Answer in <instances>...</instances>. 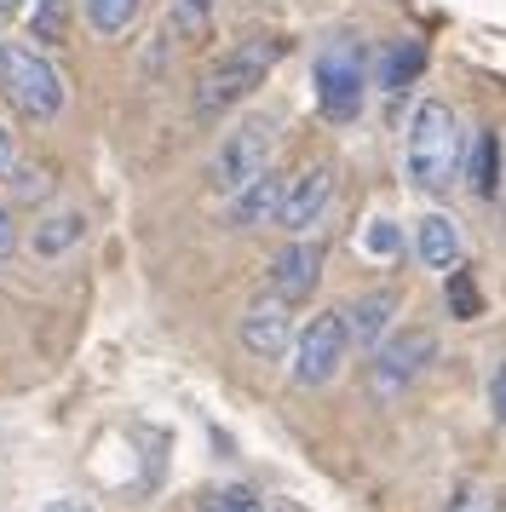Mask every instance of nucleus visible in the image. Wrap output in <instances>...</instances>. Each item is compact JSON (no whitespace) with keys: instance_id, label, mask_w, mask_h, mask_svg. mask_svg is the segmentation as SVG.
<instances>
[{"instance_id":"f257e3e1","label":"nucleus","mask_w":506,"mask_h":512,"mask_svg":"<svg viewBox=\"0 0 506 512\" xmlns=\"http://www.w3.org/2000/svg\"><path fill=\"white\" fill-rule=\"evenodd\" d=\"M460 156H466V133H460V116L443 104V98H420L409 116V150H403V162H409V179L420 190H443L460 179Z\"/></svg>"},{"instance_id":"f03ea898","label":"nucleus","mask_w":506,"mask_h":512,"mask_svg":"<svg viewBox=\"0 0 506 512\" xmlns=\"http://www.w3.org/2000/svg\"><path fill=\"white\" fill-rule=\"evenodd\" d=\"M276 58H282V35H248V41L225 47L207 64L202 81H196V116H219L230 104H242L253 87H265Z\"/></svg>"},{"instance_id":"7ed1b4c3","label":"nucleus","mask_w":506,"mask_h":512,"mask_svg":"<svg viewBox=\"0 0 506 512\" xmlns=\"http://www.w3.org/2000/svg\"><path fill=\"white\" fill-rule=\"evenodd\" d=\"M0 93L12 98L29 121L64 116V75L52 70L29 41H0Z\"/></svg>"},{"instance_id":"20e7f679","label":"nucleus","mask_w":506,"mask_h":512,"mask_svg":"<svg viewBox=\"0 0 506 512\" xmlns=\"http://www.w3.org/2000/svg\"><path fill=\"white\" fill-rule=\"evenodd\" d=\"M317 104L328 121H357L363 116V93H368V52L363 41H351V35H340V41H328V47L317 52Z\"/></svg>"},{"instance_id":"39448f33","label":"nucleus","mask_w":506,"mask_h":512,"mask_svg":"<svg viewBox=\"0 0 506 512\" xmlns=\"http://www.w3.org/2000/svg\"><path fill=\"white\" fill-rule=\"evenodd\" d=\"M345 357H351L345 311H322V317H311V323L299 328V340H294V386H305V392L328 386V380L345 369Z\"/></svg>"},{"instance_id":"423d86ee","label":"nucleus","mask_w":506,"mask_h":512,"mask_svg":"<svg viewBox=\"0 0 506 512\" xmlns=\"http://www.w3.org/2000/svg\"><path fill=\"white\" fill-rule=\"evenodd\" d=\"M276 156V121L271 116H248L236 133H225L219 144V156H213V190L230 196V190H242L248 179H259Z\"/></svg>"},{"instance_id":"0eeeda50","label":"nucleus","mask_w":506,"mask_h":512,"mask_svg":"<svg viewBox=\"0 0 506 512\" xmlns=\"http://www.w3.org/2000/svg\"><path fill=\"white\" fill-rule=\"evenodd\" d=\"M437 357V340L426 328H403V334H386L380 346H374V374H368V386L374 397H397L409 380L426 374V363Z\"/></svg>"},{"instance_id":"6e6552de","label":"nucleus","mask_w":506,"mask_h":512,"mask_svg":"<svg viewBox=\"0 0 506 512\" xmlns=\"http://www.w3.org/2000/svg\"><path fill=\"white\" fill-rule=\"evenodd\" d=\"M322 282V242H288L282 254H271L265 265V294L282 305H299L311 300Z\"/></svg>"},{"instance_id":"1a4fd4ad","label":"nucleus","mask_w":506,"mask_h":512,"mask_svg":"<svg viewBox=\"0 0 506 512\" xmlns=\"http://www.w3.org/2000/svg\"><path fill=\"white\" fill-rule=\"evenodd\" d=\"M334 202V167L317 162V167H305V173H294L288 185H282V202H276V225L282 231H311L322 219V208Z\"/></svg>"},{"instance_id":"9d476101","label":"nucleus","mask_w":506,"mask_h":512,"mask_svg":"<svg viewBox=\"0 0 506 512\" xmlns=\"http://www.w3.org/2000/svg\"><path fill=\"white\" fill-rule=\"evenodd\" d=\"M242 346H248L253 357H265V363L288 357V351H294V317H288V305L265 294V300L242 317Z\"/></svg>"},{"instance_id":"9b49d317","label":"nucleus","mask_w":506,"mask_h":512,"mask_svg":"<svg viewBox=\"0 0 506 512\" xmlns=\"http://www.w3.org/2000/svg\"><path fill=\"white\" fill-rule=\"evenodd\" d=\"M282 173H259V179H248L242 190H230V208H225V219H230V231H259V225H276V202H282Z\"/></svg>"},{"instance_id":"f8f14e48","label":"nucleus","mask_w":506,"mask_h":512,"mask_svg":"<svg viewBox=\"0 0 506 512\" xmlns=\"http://www.w3.org/2000/svg\"><path fill=\"white\" fill-rule=\"evenodd\" d=\"M414 254L426 271H455L460 254H466V242H460V225L449 213H426L420 225H414Z\"/></svg>"},{"instance_id":"ddd939ff","label":"nucleus","mask_w":506,"mask_h":512,"mask_svg":"<svg viewBox=\"0 0 506 512\" xmlns=\"http://www.w3.org/2000/svg\"><path fill=\"white\" fill-rule=\"evenodd\" d=\"M81 236H87V213H81V208L41 213V219H35V231H29V254L41 259V265H52V259H64Z\"/></svg>"},{"instance_id":"4468645a","label":"nucleus","mask_w":506,"mask_h":512,"mask_svg":"<svg viewBox=\"0 0 506 512\" xmlns=\"http://www.w3.org/2000/svg\"><path fill=\"white\" fill-rule=\"evenodd\" d=\"M391 317H397V294H391V288L363 294L357 305H345V334H351V346L374 351L391 334Z\"/></svg>"},{"instance_id":"2eb2a0df","label":"nucleus","mask_w":506,"mask_h":512,"mask_svg":"<svg viewBox=\"0 0 506 512\" xmlns=\"http://www.w3.org/2000/svg\"><path fill=\"white\" fill-rule=\"evenodd\" d=\"M0 185H12V196H29V202H41L46 185H52L35 162H23V150L12 144V133H6V127H0Z\"/></svg>"},{"instance_id":"dca6fc26","label":"nucleus","mask_w":506,"mask_h":512,"mask_svg":"<svg viewBox=\"0 0 506 512\" xmlns=\"http://www.w3.org/2000/svg\"><path fill=\"white\" fill-rule=\"evenodd\" d=\"M460 167H466V179H472L478 196H495L501 190V133H478L472 156H460Z\"/></svg>"},{"instance_id":"f3484780","label":"nucleus","mask_w":506,"mask_h":512,"mask_svg":"<svg viewBox=\"0 0 506 512\" xmlns=\"http://www.w3.org/2000/svg\"><path fill=\"white\" fill-rule=\"evenodd\" d=\"M144 0H81V18L92 35H127Z\"/></svg>"},{"instance_id":"a211bd4d","label":"nucleus","mask_w":506,"mask_h":512,"mask_svg":"<svg viewBox=\"0 0 506 512\" xmlns=\"http://www.w3.org/2000/svg\"><path fill=\"white\" fill-rule=\"evenodd\" d=\"M426 70V47L420 41H403V47L386 52V70H380V87H391V93H403L414 75Z\"/></svg>"},{"instance_id":"6ab92c4d","label":"nucleus","mask_w":506,"mask_h":512,"mask_svg":"<svg viewBox=\"0 0 506 512\" xmlns=\"http://www.w3.org/2000/svg\"><path fill=\"white\" fill-rule=\"evenodd\" d=\"M207 24H213V0H173V18H167V29H173L179 41H202Z\"/></svg>"},{"instance_id":"aec40b11","label":"nucleus","mask_w":506,"mask_h":512,"mask_svg":"<svg viewBox=\"0 0 506 512\" xmlns=\"http://www.w3.org/2000/svg\"><path fill=\"white\" fill-rule=\"evenodd\" d=\"M449 311H455L460 323H472V317H478V311H483V300H478V282L466 277L460 265H455V271H449Z\"/></svg>"},{"instance_id":"412c9836","label":"nucleus","mask_w":506,"mask_h":512,"mask_svg":"<svg viewBox=\"0 0 506 512\" xmlns=\"http://www.w3.org/2000/svg\"><path fill=\"white\" fill-rule=\"evenodd\" d=\"M207 512H265V501H259L248 484H225V489L207 495Z\"/></svg>"},{"instance_id":"4be33fe9","label":"nucleus","mask_w":506,"mask_h":512,"mask_svg":"<svg viewBox=\"0 0 506 512\" xmlns=\"http://www.w3.org/2000/svg\"><path fill=\"white\" fill-rule=\"evenodd\" d=\"M443 512H501V501H495L489 484H460L455 495L443 501Z\"/></svg>"},{"instance_id":"5701e85b","label":"nucleus","mask_w":506,"mask_h":512,"mask_svg":"<svg viewBox=\"0 0 506 512\" xmlns=\"http://www.w3.org/2000/svg\"><path fill=\"white\" fill-rule=\"evenodd\" d=\"M363 248L374 259H397V254H403V236H397V225H391V219H374V225L363 231Z\"/></svg>"},{"instance_id":"b1692460","label":"nucleus","mask_w":506,"mask_h":512,"mask_svg":"<svg viewBox=\"0 0 506 512\" xmlns=\"http://www.w3.org/2000/svg\"><path fill=\"white\" fill-rule=\"evenodd\" d=\"M18 254V225H12V208L0 202V259H12Z\"/></svg>"},{"instance_id":"393cba45","label":"nucleus","mask_w":506,"mask_h":512,"mask_svg":"<svg viewBox=\"0 0 506 512\" xmlns=\"http://www.w3.org/2000/svg\"><path fill=\"white\" fill-rule=\"evenodd\" d=\"M489 403H495V415H501V426H506V363L495 369V380H489Z\"/></svg>"},{"instance_id":"a878e982","label":"nucleus","mask_w":506,"mask_h":512,"mask_svg":"<svg viewBox=\"0 0 506 512\" xmlns=\"http://www.w3.org/2000/svg\"><path fill=\"white\" fill-rule=\"evenodd\" d=\"M46 512H92V507H87V501H75V495H64V501H52Z\"/></svg>"},{"instance_id":"bb28decb","label":"nucleus","mask_w":506,"mask_h":512,"mask_svg":"<svg viewBox=\"0 0 506 512\" xmlns=\"http://www.w3.org/2000/svg\"><path fill=\"white\" fill-rule=\"evenodd\" d=\"M23 12V0H0V18H18Z\"/></svg>"}]
</instances>
